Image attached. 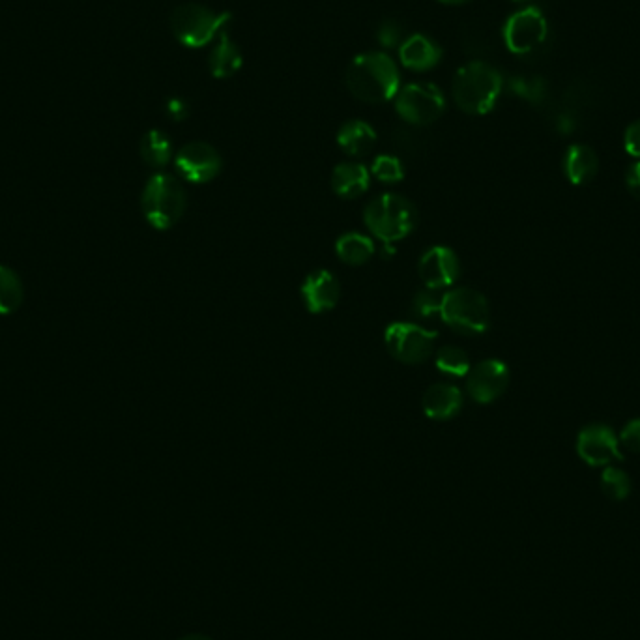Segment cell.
I'll list each match as a JSON object with an SVG mask.
<instances>
[{
    "mask_svg": "<svg viewBox=\"0 0 640 640\" xmlns=\"http://www.w3.org/2000/svg\"><path fill=\"white\" fill-rule=\"evenodd\" d=\"M393 141H395V145L399 146L403 152H414L416 150V146H418V141H416V137H414V133L412 131L407 130H399L395 135H393Z\"/></svg>",
    "mask_w": 640,
    "mask_h": 640,
    "instance_id": "33",
    "label": "cell"
},
{
    "mask_svg": "<svg viewBox=\"0 0 640 640\" xmlns=\"http://www.w3.org/2000/svg\"><path fill=\"white\" fill-rule=\"evenodd\" d=\"M337 145L352 158H360L377 145V133L364 120H350L337 133Z\"/></svg>",
    "mask_w": 640,
    "mask_h": 640,
    "instance_id": "19",
    "label": "cell"
},
{
    "mask_svg": "<svg viewBox=\"0 0 640 640\" xmlns=\"http://www.w3.org/2000/svg\"><path fill=\"white\" fill-rule=\"evenodd\" d=\"M444 94L433 83H412L397 92L395 109L412 126H427L442 117Z\"/></svg>",
    "mask_w": 640,
    "mask_h": 640,
    "instance_id": "8",
    "label": "cell"
},
{
    "mask_svg": "<svg viewBox=\"0 0 640 640\" xmlns=\"http://www.w3.org/2000/svg\"><path fill=\"white\" fill-rule=\"evenodd\" d=\"M577 451L582 461L590 466L611 465L614 461H622L620 440L607 425H588L582 429L577 438Z\"/></svg>",
    "mask_w": 640,
    "mask_h": 640,
    "instance_id": "12",
    "label": "cell"
},
{
    "mask_svg": "<svg viewBox=\"0 0 640 640\" xmlns=\"http://www.w3.org/2000/svg\"><path fill=\"white\" fill-rule=\"evenodd\" d=\"M442 296H444V292L425 287L423 291L414 296V302H412L414 315L420 317V319L437 317L438 313H440V306H442Z\"/></svg>",
    "mask_w": 640,
    "mask_h": 640,
    "instance_id": "28",
    "label": "cell"
},
{
    "mask_svg": "<svg viewBox=\"0 0 640 640\" xmlns=\"http://www.w3.org/2000/svg\"><path fill=\"white\" fill-rule=\"evenodd\" d=\"M379 40L380 44L384 45V47H393V45L399 44V40H401V29L397 27L395 21H384V23L380 25Z\"/></svg>",
    "mask_w": 640,
    "mask_h": 640,
    "instance_id": "31",
    "label": "cell"
},
{
    "mask_svg": "<svg viewBox=\"0 0 640 640\" xmlns=\"http://www.w3.org/2000/svg\"><path fill=\"white\" fill-rule=\"evenodd\" d=\"M624 146L626 152L633 158H640V120L633 122L624 135Z\"/></svg>",
    "mask_w": 640,
    "mask_h": 640,
    "instance_id": "30",
    "label": "cell"
},
{
    "mask_svg": "<svg viewBox=\"0 0 640 640\" xmlns=\"http://www.w3.org/2000/svg\"><path fill=\"white\" fill-rule=\"evenodd\" d=\"M180 640H212L210 637H206V635H186V637H182Z\"/></svg>",
    "mask_w": 640,
    "mask_h": 640,
    "instance_id": "36",
    "label": "cell"
},
{
    "mask_svg": "<svg viewBox=\"0 0 640 640\" xmlns=\"http://www.w3.org/2000/svg\"><path fill=\"white\" fill-rule=\"evenodd\" d=\"M438 317L451 330L463 335H480L487 332L491 324L489 302L481 292L474 289H453L444 292Z\"/></svg>",
    "mask_w": 640,
    "mask_h": 640,
    "instance_id": "5",
    "label": "cell"
},
{
    "mask_svg": "<svg viewBox=\"0 0 640 640\" xmlns=\"http://www.w3.org/2000/svg\"><path fill=\"white\" fill-rule=\"evenodd\" d=\"M242 68V53L229 34L221 32L218 44L214 45L210 55V72L218 79L231 77Z\"/></svg>",
    "mask_w": 640,
    "mask_h": 640,
    "instance_id": "20",
    "label": "cell"
},
{
    "mask_svg": "<svg viewBox=\"0 0 640 640\" xmlns=\"http://www.w3.org/2000/svg\"><path fill=\"white\" fill-rule=\"evenodd\" d=\"M231 21V14H216L201 4H182L171 15V30L176 40L186 47H203L210 44L225 23Z\"/></svg>",
    "mask_w": 640,
    "mask_h": 640,
    "instance_id": "6",
    "label": "cell"
},
{
    "mask_svg": "<svg viewBox=\"0 0 640 640\" xmlns=\"http://www.w3.org/2000/svg\"><path fill=\"white\" fill-rule=\"evenodd\" d=\"M186 204L188 197L182 182L167 173L150 176L141 195L143 216L156 231L175 227L186 212Z\"/></svg>",
    "mask_w": 640,
    "mask_h": 640,
    "instance_id": "4",
    "label": "cell"
},
{
    "mask_svg": "<svg viewBox=\"0 0 640 640\" xmlns=\"http://www.w3.org/2000/svg\"><path fill=\"white\" fill-rule=\"evenodd\" d=\"M601 489L611 500H624L631 493V480L624 470L609 466L601 476Z\"/></svg>",
    "mask_w": 640,
    "mask_h": 640,
    "instance_id": "26",
    "label": "cell"
},
{
    "mask_svg": "<svg viewBox=\"0 0 640 640\" xmlns=\"http://www.w3.org/2000/svg\"><path fill=\"white\" fill-rule=\"evenodd\" d=\"M620 444H624L627 450L640 453V420H633L626 425V429L620 435Z\"/></svg>",
    "mask_w": 640,
    "mask_h": 640,
    "instance_id": "29",
    "label": "cell"
},
{
    "mask_svg": "<svg viewBox=\"0 0 640 640\" xmlns=\"http://www.w3.org/2000/svg\"><path fill=\"white\" fill-rule=\"evenodd\" d=\"M558 130L562 131L564 135L566 133H571V131L575 130V117H573V113H562L560 117H558Z\"/></svg>",
    "mask_w": 640,
    "mask_h": 640,
    "instance_id": "35",
    "label": "cell"
},
{
    "mask_svg": "<svg viewBox=\"0 0 640 640\" xmlns=\"http://www.w3.org/2000/svg\"><path fill=\"white\" fill-rule=\"evenodd\" d=\"M350 94L365 103H384L399 92L397 66L384 53H364L350 62L347 70Z\"/></svg>",
    "mask_w": 640,
    "mask_h": 640,
    "instance_id": "1",
    "label": "cell"
},
{
    "mask_svg": "<svg viewBox=\"0 0 640 640\" xmlns=\"http://www.w3.org/2000/svg\"><path fill=\"white\" fill-rule=\"evenodd\" d=\"M504 79L500 72L483 60L465 64L453 79V100L466 115H487L493 111Z\"/></svg>",
    "mask_w": 640,
    "mask_h": 640,
    "instance_id": "2",
    "label": "cell"
},
{
    "mask_svg": "<svg viewBox=\"0 0 640 640\" xmlns=\"http://www.w3.org/2000/svg\"><path fill=\"white\" fill-rule=\"evenodd\" d=\"M371 173L384 184H397V182H401L405 178V167H403V163L399 158L384 154V156H379L377 160L373 161Z\"/></svg>",
    "mask_w": 640,
    "mask_h": 640,
    "instance_id": "27",
    "label": "cell"
},
{
    "mask_svg": "<svg viewBox=\"0 0 640 640\" xmlns=\"http://www.w3.org/2000/svg\"><path fill=\"white\" fill-rule=\"evenodd\" d=\"M549 25L539 8L528 6L511 15L504 25V42L511 53L528 55L547 40Z\"/></svg>",
    "mask_w": 640,
    "mask_h": 640,
    "instance_id": "9",
    "label": "cell"
},
{
    "mask_svg": "<svg viewBox=\"0 0 640 640\" xmlns=\"http://www.w3.org/2000/svg\"><path fill=\"white\" fill-rule=\"evenodd\" d=\"M437 369L448 377H465L470 371V358L459 347H442L437 352Z\"/></svg>",
    "mask_w": 640,
    "mask_h": 640,
    "instance_id": "24",
    "label": "cell"
},
{
    "mask_svg": "<svg viewBox=\"0 0 640 640\" xmlns=\"http://www.w3.org/2000/svg\"><path fill=\"white\" fill-rule=\"evenodd\" d=\"M418 274L427 289L442 291L459 279L461 264L455 251L446 246H433L423 253L418 264Z\"/></svg>",
    "mask_w": 640,
    "mask_h": 640,
    "instance_id": "13",
    "label": "cell"
},
{
    "mask_svg": "<svg viewBox=\"0 0 640 640\" xmlns=\"http://www.w3.org/2000/svg\"><path fill=\"white\" fill-rule=\"evenodd\" d=\"M139 152H141V158L146 165H150L154 169H161L173 158V145L163 131L150 130L143 135Z\"/></svg>",
    "mask_w": 640,
    "mask_h": 640,
    "instance_id": "23",
    "label": "cell"
},
{
    "mask_svg": "<svg viewBox=\"0 0 640 640\" xmlns=\"http://www.w3.org/2000/svg\"><path fill=\"white\" fill-rule=\"evenodd\" d=\"M341 296V285L337 277L328 270H315L306 277L302 285V300L309 313L332 311Z\"/></svg>",
    "mask_w": 640,
    "mask_h": 640,
    "instance_id": "14",
    "label": "cell"
},
{
    "mask_svg": "<svg viewBox=\"0 0 640 640\" xmlns=\"http://www.w3.org/2000/svg\"><path fill=\"white\" fill-rule=\"evenodd\" d=\"M175 165L180 176L191 184H206L221 173L223 161L214 146L195 141L180 148Z\"/></svg>",
    "mask_w": 640,
    "mask_h": 640,
    "instance_id": "10",
    "label": "cell"
},
{
    "mask_svg": "<svg viewBox=\"0 0 640 640\" xmlns=\"http://www.w3.org/2000/svg\"><path fill=\"white\" fill-rule=\"evenodd\" d=\"M437 334L414 322H393L386 328L384 343L393 358L401 364L418 365L435 350Z\"/></svg>",
    "mask_w": 640,
    "mask_h": 640,
    "instance_id": "7",
    "label": "cell"
},
{
    "mask_svg": "<svg viewBox=\"0 0 640 640\" xmlns=\"http://www.w3.org/2000/svg\"><path fill=\"white\" fill-rule=\"evenodd\" d=\"M371 176L362 163H339L332 175V188L341 199H356L369 190Z\"/></svg>",
    "mask_w": 640,
    "mask_h": 640,
    "instance_id": "17",
    "label": "cell"
},
{
    "mask_svg": "<svg viewBox=\"0 0 640 640\" xmlns=\"http://www.w3.org/2000/svg\"><path fill=\"white\" fill-rule=\"evenodd\" d=\"M423 412L427 418L446 422L463 408V393L453 384H433L423 393Z\"/></svg>",
    "mask_w": 640,
    "mask_h": 640,
    "instance_id": "15",
    "label": "cell"
},
{
    "mask_svg": "<svg viewBox=\"0 0 640 640\" xmlns=\"http://www.w3.org/2000/svg\"><path fill=\"white\" fill-rule=\"evenodd\" d=\"M367 229L386 248L405 240L418 225V210L407 197L397 193H384L367 204L364 212Z\"/></svg>",
    "mask_w": 640,
    "mask_h": 640,
    "instance_id": "3",
    "label": "cell"
},
{
    "mask_svg": "<svg viewBox=\"0 0 640 640\" xmlns=\"http://www.w3.org/2000/svg\"><path fill=\"white\" fill-rule=\"evenodd\" d=\"M626 184L629 193H631L635 199H639L640 201V161L639 163H635V165H631V167H629V171H627L626 176Z\"/></svg>",
    "mask_w": 640,
    "mask_h": 640,
    "instance_id": "34",
    "label": "cell"
},
{
    "mask_svg": "<svg viewBox=\"0 0 640 640\" xmlns=\"http://www.w3.org/2000/svg\"><path fill=\"white\" fill-rule=\"evenodd\" d=\"M442 57V49L429 36L414 34L399 47V59L414 72H425L437 66Z\"/></svg>",
    "mask_w": 640,
    "mask_h": 640,
    "instance_id": "16",
    "label": "cell"
},
{
    "mask_svg": "<svg viewBox=\"0 0 640 640\" xmlns=\"http://www.w3.org/2000/svg\"><path fill=\"white\" fill-rule=\"evenodd\" d=\"M508 386L510 369L500 360H485L472 367L466 377V390L470 397L481 405L493 403L498 397H502Z\"/></svg>",
    "mask_w": 640,
    "mask_h": 640,
    "instance_id": "11",
    "label": "cell"
},
{
    "mask_svg": "<svg viewBox=\"0 0 640 640\" xmlns=\"http://www.w3.org/2000/svg\"><path fill=\"white\" fill-rule=\"evenodd\" d=\"M510 88L513 94L534 105L547 98V81L543 77H511Z\"/></svg>",
    "mask_w": 640,
    "mask_h": 640,
    "instance_id": "25",
    "label": "cell"
},
{
    "mask_svg": "<svg viewBox=\"0 0 640 640\" xmlns=\"http://www.w3.org/2000/svg\"><path fill=\"white\" fill-rule=\"evenodd\" d=\"M599 169V160L597 154L586 145L569 146L564 158V171L569 178L571 184L575 186H586L588 182H592L597 175Z\"/></svg>",
    "mask_w": 640,
    "mask_h": 640,
    "instance_id": "18",
    "label": "cell"
},
{
    "mask_svg": "<svg viewBox=\"0 0 640 640\" xmlns=\"http://www.w3.org/2000/svg\"><path fill=\"white\" fill-rule=\"evenodd\" d=\"M335 253L350 266H362L375 255V244L369 236L360 233L341 234L335 242Z\"/></svg>",
    "mask_w": 640,
    "mask_h": 640,
    "instance_id": "21",
    "label": "cell"
},
{
    "mask_svg": "<svg viewBox=\"0 0 640 640\" xmlns=\"http://www.w3.org/2000/svg\"><path fill=\"white\" fill-rule=\"evenodd\" d=\"M167 115L176 120V122H180V120H186L188 115H190V107H188V103L184 102V100H180V98H173V100H169L167 102Z\"/></svg>",
    "mask_w": 640,
    "mask_h": 640,
    "instance_id": "32",
    "label": "cell"
},
{
    "mask_svg": "<svg viewBox=\"0 0 640 640\" xmlns=\"http://www.w3.org/2000/svg\"><path fill=\"white\" fill-rule=\"evenodd\" d=\"M25 302V285L14 268L0 264V315H12Z\"/></svg>",
    "mask_w": 640,
    "mask_h": 640,
    "instance_id": "22",
    "label": "cell"
},
{
    "mask_svg": "<svg viewBox=\"0 0 640 640\" xmlns=\"http://www.w3.org/2000/svg\"><path fill=\"white\" fill-rule=\"evenodd\" d=\"M515 2H526V0H515Z\"/></svg>",
    "mask_w": 640,
    "mask_h": 640,
    "instance_id": "38",
    "label": "cell"
},
{
    "mask_svg": "<svg viewBox=\"0 0 640 640\" xmlns=\"http://www.w3.org/2000/svg\"><path fill=\"white\" fill-rule=\"evenodd\" d=\"M440 2H444V4H465L468 0H440Z\"/></svg>",
    "mask_w": 640,
    "mask_h": 640,
    "instance_id": "37",
    "label": "cell"
}]
</instances>
